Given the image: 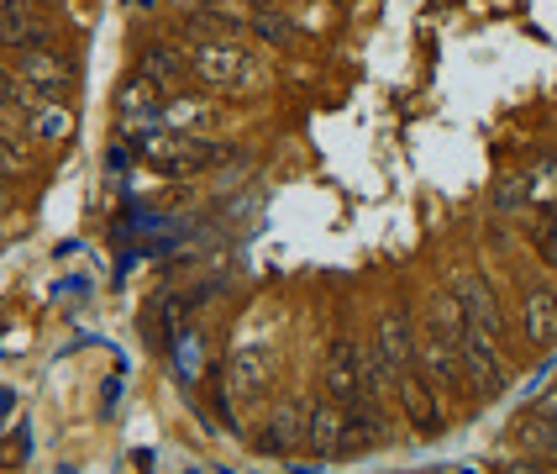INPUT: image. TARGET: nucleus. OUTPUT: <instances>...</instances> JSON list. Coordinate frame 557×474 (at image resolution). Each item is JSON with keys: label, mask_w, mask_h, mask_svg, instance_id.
Returning <instances> with one entry per match:
<instances>
[{"label": "nucleus", "mask_w": 557, "mask_h": 474, "mask_svg": "<svg viewBox=\"0 0 557 474\" xmlns=\"http://www.w3.org/2000/svg\"><path fill=\"white\" fill-rule=\"evenodd\" d=\"M416 369L432 379L436 390H463V358H458V343H447L436 327H426L416 338Z\"/></svg>", "instance_id": "8"}, {"label": "nucleus", "mask_w": 557, "mask_h": 474, "mask_svg": "<svg viewBox=\"0 0 557 474\" xmlns=\"http://www.w3.org/2000/svg\"><path fill=\"white\" fill-rule=\"evenodd\" d=\"M395 396H400L405 422H410L421 438H436V433L447 427V411H442V401H436V385L421 375V369H405V375L395 379Z\"/></svg>", "instance_id": "4"}, {"label": "nucleus", "mask_w": 557, "mask_h": 474, "mask_svg": "<svg viewBox=\"0 0 557 474\" xmlns=\"http://www.w3.org/2000/svg\"><path fill=\"white\" fill-rule=\"evenodd\" d=\"M16 80H22L32 95H42V100H59V95L74 85V63L63 59L59 48H22V53H16Z\"/></svg>", "instance_id": "3"}, {"label": "nucleus", "mask_w": 557, "mask_h": 474, "mask_svg": "<svg viewBox=\"0 0 557 474\" xmlns=\"http://www.w3.org/2000/svg\"><path fill=\"white\" fill-rule=\"evenodd\" d=\"M505 474H547V470H542L536 459H521V464H510V470H505Z\"/></svg>", "instance_id": "24"}, {"label": "nucleus", "mask_w": 557, "mask_h": 474, "mask_svg": "<svg viewBox=\"0 0 557 474\" xmlns=\"http://www.w3.org/2000/svg\"><path fill=\"white\" fill-rule=\"evenodd\" d=\"M0 5H11V0H0Z\"/></svg>", "instance_id": "27"}, {"label": "nucleus", "mask_w": 557, "mask_h": 474, "mask_svg": "<svg viewBox=\"0 0 557 474\" xmlns=\"http://www.w3.org/2000/svg\"><path fill=\"white\" fill-rule=\"evenodd\" d=\"M458 358H463V379L479 390V396H499L505 390V358H499L495 338H484V332H473L468 327V338L458 343Z\"/></svg>", "instance_id": "6"}, {"label": "nucleus", "mask_w": 557, "mask_h": 474, "mask_svg": "<svg viewBox=\"0 0 557 474\" xmlns=\"http://www.w3.org/2000/svg\"><path fill=\"white\" fill-rule=\"evenodd\" d=\"M347 438H352V416L342 411V401H315V406L306 411V448L315 453V459H337V453H347Z\"/></svg>", "instance_id": "5"}, {"label": "nucleus", "mask_w": 557, "mask_h": 474, "mask_svg": "<svg viewBox=\"0 0 557 474\" xmlns=\"http://www.w3.org/2000/svg\"><path fill=\"white\" fill-rule=\"evenodd\" d=\"M269 375H274L269 348H237V353L226 358V385H232V396H263Z\"/></svg>", "instance_id": "13"}, {"label": "nucleus", "mask_w": 557, "mask_h": 474, "mask_svg": "<svg viewBox=\"0 0 557 474\" xmlns=\"http://www.w3.org/2000/svg\"><path fill=\"white\" fill-rule=\"evenodd\" d=\"M521 338L531 348H553L557 343V295L547 284H531L521 295Z\"/></svg>", "instance_id": "10"}, {"label": "nucleus", "mask_w": 557, "mask_h": 474, "mask_svg": "<svg viewBox=\"0 0 557 474\" xmlns=\"http://www.w3.org/2000/svg\"><path fill=\"white\" fill-rule=\"evenodd\" d=\"M248 27H252V37H263V42H289V37H295L289 16L274 11V5H258V11L248 16Z\"/></svg>", "instance_id": "19"}, {"label": "nucleus", "mask_w": 557, "mask_h": 474, "mask_svg": "<svg viewBox=\"0 0 557 474\" xmlns=\"http://www.w3.org/2000/svg\"><path fill=\"white\" fill-rule=\"evenodd\" d=\"M321 379H326V396L332 401H347V406L363 401V348L352 343V338H332Z\"/></svg>", "instance_id": "7"}, {"label": "nucleus", "mask_w": 557, "mask_h": 474, "mask_svg": "<svg viewBox=\"0 0 557 474\" xmlns=\"http://www.w3.org/2000/svg\"><path fill=\"white\" fill-rule=\"evenodd\" d=\"M527 195H531V174L510 169V174L495 185V211H505V217H510V211H521V206H527Z\"/></svg>", "instance_id": "20"}, {"label": "nucleus", "mask_w": 557, "mask_h": 474, "mask_svg": "<svg viewBox=\"0 0 557 474\" xmlns=\"http://www.w3.org/2000/svg\"><path fill=\"white\" fill-rule=\"evenodd\" d=\"M116 117H122L126 126H148L163 117V90H158L153 80H132V85H122V95H116Z\"/></svg>", "instance_id": "15"}, {"label": "nucleus", "mask_w": 557, "mask_h": 474, "mask_svg": "<svg viewBox=\"0 0 557 474\" xmlns=\"http://www.w3.org/2000/svg\"><path fill=\"white\" fill-rule=\"evenodd\" d=\"M5 206H11V180L0 174V211H5Z\"/></svg>", "instance_id": "25"}, {"label": "nucleus", "mask_w": 557, "mask_h": 474, "mask_svg": "<svg viewBox=\"0 0 557 474\" xmlns=\"http://www.w3.org/2000/svg\"><path fill=\"white\" fill-rule=\"evenodd\" d=\"M132 5H143V11H148V5H158V0H132Z\"/></svg>", "instance_id": "26"}, {"label": "nucleus", "mask_w": 557, "mask_h": 474, "mask_svg": "<svg viewBox=\"0 0 557 474\" xmlns=\"http://www.w3.org/2000/svg\"><path fill=\"white\" fill-rule=\"evenodd\" d=\"M132 132V148L158 163V169H169V174H200V169H211L216 163V143L211 137H195V132H180V126L169 122H148V126H126Z\"/></svg>", "instance_id": "1"}, {"label": "nucleus", "mask_w": 557, "mask_h": 474, "mask_svg": "<svg viewBox=\"0 0 557 474\" xmlns=\"http://www.w3.org/2000/svg\"><path fill=\"white\" fill-rule=\"evenodd\" d=\"M189 69L211 85V90H258L263 85V69L232 42V37H195L189 48Z\"/></svg>", "instance_id": "2"}, {"label": "nucleus", "mask_w": 557, "mask_h": 474, "mask_svg": "<svg viewBox=\"0 0 557 474\" xmlns=\"http://www.w3.org/2000/svg\"><path fill=\"white\" fill-rule=\"evenodd\" d=\"M16 169H22V154H16V148H11V143H5V137H0V174H5V180H11V174H16Z\"/></svg>", "instance_id": "21"}, {"label": "nucleus", "mask_w": 557, "mask_h": 474, "mask_svg": "<svg viewBox=\"0 0 557 474\" xmlns=\"http://www.w3.org/2000/svg\"><path fill=\"white\" fill-rule=\"evenodd\" d=\"M0 42L22 53V48H48L53 32H48V22L32 16L27 0H11V5H0Z\"/></svg>", "instance_id": "12"}, {"label": "nucleus", "mask_w": 557, "mask_h": 474, "mask_svg": "<svg viewBox=\"0 0 557 474\" xmlns=\"http://www.w3.org/2000/svg\"><path fill=\"white\" fill-rule=\"evenodd\" d=\"M379 358H384L389 379H400L405 369H416V332H410L405 312H389L379 321Z\"/></svg>", "instance_id": "11"}, {"label": "nucleus", "mask_w": 557, "mask_h": 474, "mask_svg": "<svg viewBox=\"0 0 557 474\" xmlns=\"http://www.w3.org/2000/svg\"><path fill=\"white\" fill-rule=\"evenodd\" d=\"M295 442H306V411L300 406H278L274 416H269V427H263L258 448H263V453H289Z\"/></svg>", "instance_id": "16"}, {"label": "nucleus", "mask_w": 557, "mask_h": 474, "mask_svg": "<svg viewBox=\"0 0 557 474\" xmlns=\"http://www.w3.org/2000/svg\"><path fill=\"white\" fill-rule=\"evenodd\" d=\"M536 416H542V422H553V427H557V390H547V396L536 401Z\"/></svg>", "instance_id": "22"}, {"label": "nucleus", "mask_w": 557, "mask_h": 474, "mask_svg": "<svg viewBox=\"0 0 557 474\" xmlns=\"http://www.w3.org/2000/svg\"><path fill=\"white\" fill-rule=\"evenodd\" d=\"M11 90H16V80H11V74H5V69H0V111H5V106H11Z\"/></svg>", "instance_id": "23"}, {"label": "nucleus", "mask_w": 557, "mask_h": 474, "mask_svg": "<svg viewBox=\"0 0 557 474\" xmlns=\"http://www.w3.org/2000/svg\"><path fill=\"white\" fill-rule=\"evenodd\" d=\"M453 295H458V306H463L468 316V327L473 332H484V338H495L499 343V332H505V316H499L495 306V290L479 280V275H458V284H453Z\"/></svg>", "instance_id": "9"}, {"label": "nucleus", "mask_w": 557, "mask_h": 474, "mask_svg": "<svg viewBox=\"0 0 557 474\" xmlns=\"http://www.w3.org/2000/svg\"><path fill=\"white\" fill-rule=\"evenodd\" d=\"M216 117L211 100H195V95H180V100H163V122L180 126V132H200V126Z\"/></svg>", "instance_id": "18"}, {"label": "nucleus", "mask_w": 557, "mask_h": 474, "mask_svg": "<svg viewBox=\"0 0 557 474\" xmlns=\"http://www.w3.org/2000/svg\"><path fill=\"white\" fill-rule=\"evenodd\" d=\"M426 312H432V321H426V327H436L447 343H463V338H468V316H463V306H458V295H453V290H436Z\"/></svg>", "instance_id": "17"}, {"label": "nucleus", "mask_w": 557, "mask_h": 474, "mask_svg": "<svg viewBox=\"0 0 557 474\" xmlns=\"http://www.w3.org/2000/svg\"><path fill=\"white\" fill-rule=\"evenodd\" d=\"M185 69H189V53L180 48V42H163V37L148 42V48L137 53V74H143V80H153L158 90H163V85H180V80H185Z\"/></svg>", "instance_id": "14"}]
</instances>
